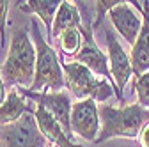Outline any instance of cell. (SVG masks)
Wrapping results in <instances>:
<instances>
[{
  "instance_id": "obj_19",
  "label": "cell",
  "mask_w": 149,
  "mask_h": 147,
  "mask_svg": "<svg viewBox=\"0 0 149 147\" xmlns=\"http://www.w3.org/2000/svg\"><path fill=\"white\" fill-rule=\"evenodd\" d=\"M9 7H11V0H0V46L6 44V27H7Z\"/></svg>"
},
{
  "instance_id": "obj_17",
  "label": "cell",
  "mask_w": 149,
  "mask_h": 147,
  "mask_svg": "<svg viewBox=\"0 0 149 147\" xmlns=\"http://www.w3.org/2000/svg\"><path fill=\"white\" fill-rule=\"evenodd\" d=\"M96 2V18H94V25H92V28H96L101 25L105 14H108V11H112L114 7L121 6V4H132L137 11H140L142 14V4L139 2V0H94Z\"/></svg>"
},
{
  "instance_id": "obj_6",
  "label": "cell",
  "mask_w": 149,
  "mask_h": 147,
  "mask_svg": "<svg viewBox=\"0 0 149 147\" xmlns=\"http://www.w3.org/2000/svg\"><path fill=\"white\" fill-rule=\"evenodd\" d=\"M71 131L74 137H80L87 142H94L100 137L101 117L98 101L92 98L78 99L73 103L71 108Z\"/></svg>"
},
{
  "instance_id": "obj_2",
  "label": "cell",
  "mask_w": 149,
  "mask_h": 147,
  "mask_svg": "<svg viewBox=\"0 0 149 147\" xmlns=\"http://www.w3.org/2000/svg\"><path fill=\"white\" fill-rule=\"evenodd\" d=\"M100 117L101 130L96 144H103L110 138H139L142 128L149 122V108H144L139 103L126 106L101 103Z\"/></svg>"
},
{
  "instance_id": "obj_10",
  "label": "cell",
  "mask_w": 149,
  "mask_h": 147,
  "mask_svg": "<svg viewBox=\"0 0 149 147\" xmlns=\"http://www.w3.org/2000/svg\"><path fill=\"white\" fill-rule=\"evenodd\" d=\"M108 20H110V25H114V28L117 30L121 37L128 44L133 46V43L137 41L139 34H140V28H142L140 11H137L132 4H121L112 11H108Z\"/></svg>"
},
{
  "instance_id": "obj_11",
  "label": "cell",
  "mask_w": 149,
  "mask_h": 147,
  "mask_svg": "<svg viewBox=\"0 0 149 147\" xmlns=\"http://www.w3.org/2000/svg\"><path fill=\"white\" fill-rule=\"evenodd\" d=\"M133 75L140 76L149 71V0H142V28L130 51Z\"/></svg>"
},
{
  "instance_id": "obj_13",
  "label": "cell",
  "mask_w": 149,
  "mask_h": 147,
  "mask_svg": "<svg viewBox=\"0 0 149 147\" xmlns=\"http://www.w3.org/2000/svg\"><path fill=\"white\" fill-rule=\"evenodd\" d=\"M32 103L29 98H25L16 87H13V90L7 92L6 101L0 105V124L7 126L16 122L18 119H22L25 114H34Z\"/></svg>"
},
{
  "instance_id": "obj_16",
  "label": "cell",
  "mask_w": 149,
  "mask_h": 147,
  "mask_svg": "<svg viewBox=\"0 0 149 147\" xmlns=\"http://www.w3.org/2000/svg\"><path fill=\"white\" fill-rule=\"evenodd\" d=\"M82 27H71V28L64 30L57 37V41H55V44H57V48L61 50V55L64 59L71 60V59H74L78 55V51H80V48L84 44Z\"/></svg>"
},
{
  "instance_id": "obj_14",
  "label": "cell",
  "mask_w": 149,
  "mask_h": 147,
  "mask_svg": "<svg viewBox=\"0 0 149 147\" xmlns=\"http://www.w3.org/2000/svg\"><path fill=\"white\" fill-rule=\"evenodd\" d=\"M62 2H66V0H18L16 6L25 14H36L50 35L55 14H57L59 7L62 6Z\"/></svg>"
},
{
  "instance_id": "obj_5",
  "label": "cell",
  "mask_w": 149,
  "mask_h": 147,
  "mask_svg": "<svg viewBox=\"0 0 149 147\" xmlns=\"http://www.w3.org/2000/svg\"><path fill=\"white\" fill-rule=\"evenodd\" d=\"M105 43H107V55H108L110 73H112V78H114V83L117 87V101L123 103L126 83L130 82V78L133 76L132 57H130V53L119 43L117 35L108 27L105 28Z\"/></svg>"
},
{
  "instance_id": "obj_4",
  "label": "cell",
  "mask_w": 149,
  "mask_h": 147,
  "mask_svg": "<svg viewBox=\"0 0 149 147\" xmlns=\"http://www.w3.org/2000/svg\"><path fill=\"white\" fill-rule=\"evenodd\" d=\"M62 71L66 78V89L77 99L92 98L100 103H105L108 98H117V87L110 80L94 75L89 67L77 60H64Z\"/></svg>"
},
{
  "instance_id": "obj_18",
  "label": "cell",
  "mask_w": 149,
  "mask_h": 147,
  "mask_svg": "<svg viewBox=\"0 0 149 147\" xmlns=\"http://www.w3.org/2000/svg\"><path fill=\"white\" fill-rule=\"evenodd\" d=\"M135 94L137 103L144 108H149V71L140 76H135Z\"/></svg>"
},
{
  "instance_id": "obj_1",
  "label": "cell",
  "mask_w": 149,
  "mask_h": 147,
  "mask_svg": "<svg viewBox=\"0 0 149 147\" xmlns=\"http://www.w3.org/2000/svg\"><path fill=\"white\" fill-rule=\"evenodd\" d=\"M36 46L27 27L14 28L0 73L7 87H30L36 75Z\"/></svg>"
},
{
  "instance_id": "obj_22",
  "label": "cell",
  "mask_w": 149,
  "mask_h": 147,
  "mask_svg": "<svg viewBox=\"0 0 149 147\" xmlns=\"http://www.w3.org/2000/svg\"><path fill=\"white\" fill-rule=\"evenodd\" d=\"M0 147H6V145H4V142H0Z\"/></svg>"
},
{
  "instance_id": "obj_9",
  "label": "cell",
  "mask_w": 149,
  "mask_h": 147,
  "mask_svg": "<svg viewBox=\"0 0 149 147\" xmlns=\"http://www.w3.org/2000/svg\"><path fill=\"white\" fill-rule=\"evenodd\" d=\"M92 32H94L92 25H84L82 27L84 44H82L78 55L74 57V60L84 64L85 67H89L94 75L103 76V78H107V80H110L114 83V78H112V73H110V66H108V55L98 46Z\"/></svg>"
},
{
  "instance_id": "obj_7",
  "label": "cell",
  "mask_w": 149,
  "mask_h": 147,
  "mask_svg": "<svg viewBox=\"0 0 149 147\" xmlns=\"http://www.w3.org/2000/svg\"><path fill=\"white\" fill-rule=\"evenodd\" d=\"M20 92L29 98L30 101H34L36 105L45 106L48 112L61 122V126L64 128V131L73 138V131H71V108H73V101H71V94L68 90H59V92H34V90L27 89V87H16Z\"/></svg>"
},
{
  "instance_id": "obj_21",
  "label": "cell",
  "mask_w": 149,
  "mask_h": 147,
  "mask_svg": "<svg viewBox=\"0 0 149 147\" xmlns=\"http://www.w3.org/2000/svg\"><path fill=\"white\" fill-rule=\"evenodd\" d=\"M6 82H4V78H2V73H0V105H2L4 101H6V98H7V90H6Z\"/></svg>"
},
{
  "instance_id": "obj_3",
  "label": "cell",
  "mask_w": 149,
  "mask_h": 147,
  "mask_svg": "<svg viewBox=\"0 0 149 147\" xmlns=\"http://www.w3.org/2000/svg\"><path fill=\"white\" fill-rule=\"evenodd\" d=\"M30 35L36 46V75L29 87L34 92H59L66 89V78L62 71V62L55 48L43 37L37 20H30Z\"/></svg>"
},
{
  "instance_id": "obj_15",
  "label": "cell",
  "mask_w": 149,
  "mask_h": 147,
  "mask_svg": "<svg viewBox=\"0 0 149 147\" xmlns=\"http://www.w3.org/2000/svg\"><path fill=\"white\" fill-rule=\"evenodd\" d=\"M84 21H82V16H80V11L77 7V4L73 0H66L62 2V6L59 7L57 14H55V20H53V27H52V32H50V43L55 44L57 37L68 28L71 27H82Z\"/></svg>"
},
{
  "instance_id": "obj_12",
  "label": "cell",
  "mask_w": 149,
  "mask_h": 147,
  "mask_svg": "<svg viewBox=\"0 0 149 147\" xmlns=\"http://www.w3.org/2000/svg\"><path fill=\"white\" fill-rule=\"evenodd\" d=\"M34 117L37 121V126H39L41 133L46 137V140L53 147H82V145H77L73 142V138L64 131V128L61 126V122L55 119L45 106L36 105Z\"/></svg>"
},
{
  "instance_id": "obj_8",
  "label": "cell",
  "mask_w": 149,
  "mask_h": 147,
  "mask_svg": "<svg viewBox=\"0 0 149 147\" xmlns=\"http://www.w3.org/2000/svg\"><path fill=\"white\" fill-rule=\"evenodd\" d=\"M2 138L6 147H48L34 114H25L16 122L4 126Z\"/></svg>"
},
{
  "instance_id": "obj_20",
  "label": "cell",
  "mask_w": 149,
  "mask_h": 147,
  "mask_svg": "<svg viewBox=\"0 0 149 147\" xmlns=\"http://www.w3.org/2000/svg\"><path fill=\"white\" fill-rule=\"evenodd\" d=\"M139 144L140 147H149V122L142 128V131L139 135Z\"/></svg>"
}]
</instances>
